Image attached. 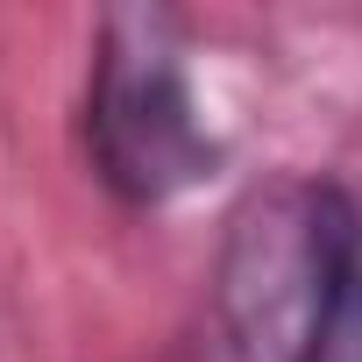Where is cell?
I'll use <instances>...</instances> for the list:
<instances>
[{"label":"cell","instance_id":"cell-1","mask_svg":"<svg viewBox=\"0 0 362 362\" xmlns=\"http://www.w3.org/2000/svg\"><path fill=\"white\" fill-rule=\"evenodd\" d=\"M235 362H362V199L334 177L256 185L214 256Z\"/></svg>","mask_w":362,"mask_h":362},{"label":"cell","instance_id":"cell-2","mask_svg":"<svg viewBox=\"0 0 362 362\" xmlns=\"http://www.w3.org/2000/svg\"><path fill=\"white\" fill-rule=\"evenodd\" d=\"M228 142L206 128L177 22L121 8L93 36L86 71V163L121 206H170L221 170Z\"/></svg>","mask_w":362,"mask_h":362}]
</instances>
